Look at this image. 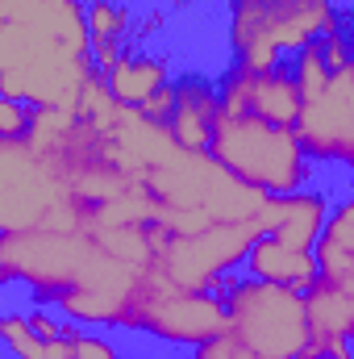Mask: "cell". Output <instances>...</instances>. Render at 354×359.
Returning <instances> with one entry per match:
<instances>
[{"label":"cell","mask_w":354,"mask_h":359,"mask_svg":"<svg viewBox=\"0 0 354 359\" xmlns=\"http://www.w3.org/2000/svg\"><path fill=\"white\" fill-rule=\"evenodd\" d=\"M263 234L259 217H246V222H213L196 234H171V243L159 251L155 268L159 276H167L179 288H192V292H225L229 284V271H238L246 264L255 238Z\"/></svg>","instance_id":"obj_6"},{"label":"cell","mask_w":354,"mask_h":359,"mask_svg":"<svg viewBox=\"0 0 354 359\" xmlns=\"http://www.w3.org/2000/svg\"><path fill=\"white\" fill-rule=\"evenodd\" d=\"M34 113H38V104L0 96V142H21L34 130Z\"/></svg>","instance_id":"obj_19"},{"label":"cell","mask_w":354,"mask_h":359,"mask_svg":"<svg viewBox=\"0 0 354 359\" xmlns=\"http://www.w3.org/2000/svg\"><path fill=\"white\" fill-rule=\"evenodd\" d=\"M67 339H71V347H76L71 359H121V347H117L108 334H100V330H92V326H80V322H71V318H67Z\"/></svg>","instance_id":"obj_18"},{"label":"cell","mask_w":354,"mask_h":359,"mask_svg":"<svg viewBox=\"0 0 354 359\" xmlns=\"http://www.w3.org/2000/svg\"><path fill=\"white\" fill-rule=\"evenodd\" d=\"M346 196H354V180H351V192H346Z\"/></svg>","instance_id":"obj_24"},{"label":"cell","mask_w":354,"mask_h":359,"mask_svg":"<svg viewBox=\"0 0 354 359\" xmlns=\"http://www.w3.org/2000/svg\"><path fill=\"white\" fill-rule=\"evenodd\" d=\"M217 117H221V88H217V80L204 76V72L176 76V113H171L167 130L179 142V151L208 155Z\"/></svg>","instance_id":"obj_11"},{"label":"cell","mask_w":354,"mask_h":359,"mask_svg":"<svg viewBox=\"0 0 354 359\" xmlns=\"http://www.w3.org/2000/svg\"><path fill=\"white\" fill-rule=\"evenodd\" d=\"M63 196H67L63 180L38 155H29L21 142H0V226L4 234L38 230Z\"/></svg>","instance_id":"obj_8"},{"label":"cell","mask_w":354,"mask_h":359,"mask_svg":"<svg viewBox=\"0 0 354 359\" xmlns=\"http://www.w3.org/2000/svg\"><path fill=\"white\" fill-rule=\"evenodd\" d=\"M121 326L150 334L155 343H167V347H204L229 330V318L217 292H192L159 271H142L129 292Z\"/></svg>","instance_id":"obj_4"},{"label":"cell","mask_w":354,"mask_h":359,"mask_svg":"<svg viewBox=\"0 0 354 359\" xmlns=\"http://www.w3.org/2000/svg\"><path fill=\"white\" fill-rule=\"evenodd\" d=\"M221 88V109L225 113H259L275 126H292L300 121V109H304V96L300 84L292 76L288 63L271 67V72H246L238 63H229L217 80Z\"/></svg>","instance_id":"obj_9"},{"label":"cell","mask_w":354,"mask_h":359,"mask_svg":"<svg viewBox=\"0 0 354 359\" xmlns=\"http://www.w3.org/2000/svg\"><path fill=\"white\" fill-rule=\"evenodd\" d=\"M121 359H134V355H121Z\"/></svg>","instance_id":"obj_26"},{"label":"cell","mask_w":354,"mask_h":359,"mask_svg":"<svg viewBox=\"0 0 354 359\" xmlns=\"http://www.w3.org/2000/svg\"><path fill=\"white\" fill-rule=\"evenodd\" d=\"M330 213H334L330 192H321V188H296V192L267 196L263 209H259V226H263V234H275L288 247L317 251Z\"/></svg>","instance_id":"obj_10"},{"label":"cell","mask_w":354,"mask_h":359,"mask_svg":"<svg viewBox=\"0 0 354 359\" xmlns=\"http://www.w3.org/2000/svg\"><path fill=\"white\" fill-rule=\"evenodd\" d=\"M300 359H334V355H317V351H304ZM342 359H354V355H342Z\"/></svg>","instance_id":"obj_23"},{"label":"cell","mask_w":354,"mask_h":359,"mask_svg":"<svg viewBox=\"0 0 354 359\" xmlns=\"http://www.w3.org/2000/svg\"><path fill=\"white\" fill-rule=\"evenodd\" d=\"M208 155L242 184L259 188L267 196L309 188L313 180V159L300 147V134L292 126H275L259 113H225L213 126Z\"/></svg>","instance_id":"obj_2"},{"label":"cell","mask_w":354,"mask_h":359,"mask_svg":"<svg viewBox=\"0 0 354 359\" xmlns=\"http://www.w3.org/2000/svg\"><path fill=\"white\" fill-rule=\"evenodd\" d=\"M246 276H259V280H271V284H288L296 292H309L317 280H321V268H317V251H300V247H288L279 243L275 234H259L246 264H242Z\"/></svg>","instance_id":"obj_12"},{"label":"cell","mask_w":354,"mask_h":359,"mask_svg":"<svg viewBox=\"0 0 354 359\" xmlns=\"http://www.w3.org/2000/svg\"><path fill=\"white\" fill-rule=\"evenodd\" d=\"M334 29H342L338 0H225L229 63L246 72H271Z\"/></svg>","instance_id":"obj_1"},{"label":"cell","mask_w":354,"mask_h":359,"mask_svg":"<svg viewBox=\"0 0 354 359\" xmlns=\"http://www.w3.org/2000/svg\"><path fill=\"white\" fill-rule=\"evenodd\" d=\"M304 305H309V347L317 343H330V339H351L354 330V292L338 280H317L309 292H304Z\"/></svg>","instance_id":"obj_15"},{"label":"cell","mask_w":354,"mask_h":359,"mask_svg":"<svg viewBox=\"0 0 354 359\" xmlns=\"http://www.w3.org/2000/svg\"><path fill=\"white\" fill-rule=\"evenodd\" d=\"M296 134L313 163H338L354 172V59L330 72L313 96H304Z\"/></svg>","instance_id":"obj_7"},{"label":"cell","mask_w":354,"mask_h":359,"mask_svg":"<svg viewBox=\"0 0 354 359\" xmlns=\"http://www.w3.org/2000/svg\"><path fill=\"white\" fill-rule=\"evenodd\" d=\"M342 29L351 34V42H354V0H346V8H342Z\"/></svg>","instance_id":"obj_22"},{"label":"cell","mask_w":354,"mask_h":359,"mask_svg":"<svg viewBox=\"0 0 354 359\" xmlns=\"http://www.w3.org/2000/svg\"><path fill=\"white\" fill-rule=\"evenodd\" d=\"M0 334H4V347H8L13 359H71L76 355V347H71L67 334H59V339L38 334L29 326L25 309H8L4 322H0Z\"/></svg>","instance_id":"obj_17"},{"label":"cell","mask_w":354,"mask_h":359,"mask_svg":"<svg viewBox=\"0 0 354 359\" xmlns=\"http://www.w3.org/2000/svg\"><path fill=\"white\" fill-rule=\"evenodd\" d=\"M317 268L325 280H338L354 292V196H342L317 243Z\"/></svg>","instance_id":"obj_16"},{"label":"cell","mask_w":354,"mask_h":359,"mask_svg":"<svg viewBox=\"0 0 354 359\" xmlns=\"http://www.w3.org/2000/svg\"><path fill=\"white\" fill-rule=\"evenodd\" d=\"M84 8H88V34H92V67L108 72L125 55V42H129L138 17L125 0H84Z\"/></svg>","instance_id":"obj_14"},{"label":"cell","mask_w":354,"mask_h":359,"mask_svg":"<svg viewBox=\"0 0 354 359\" xmlns=\"http://www.w3.org/2000/svg\"><path fill=\"white\" fill-rule=\"evenodd\" d=\"M108 92L125 104V109H138L146 96H155L159 88L171 84V59L167 55H155V50H125L108 72Z\"/></svg>","instance_id":"obj_13"},{"label":"cell","mask_w":354,"mask_h":359,"mask_svg":"<svg viewBox=\"0 0 354 359\" xmlns=\"http://www.w3.org/2000/svg\"><path fill=\"white\" fill-rule=\"evenodd\" d=\"M192 359H267V355L250 351V347L238 343L234 334H221V339H213V343H204V347H192Z\"/></svg>","instance_id":"obj_20"},{"label":"cell","mask_w":354,"mask_h":359,"mask_svg":"<svg viewBox=\"0 0 354 359\" xmlns=\"http://www.w3.org/2000/svg\"><path fill=\"white\" fill-rule=\"evenodd\" d=\"M221 301H225V318H229L225 334H234L250 351H259L267 359H300L309 351L313 330H309L304 292L246 276V271L242 276L229 271Z\"/></svg>","instance_id":"obj_3"},{"label":"cell","mask_w":354,"mask_h":359,"mask_svg":"<svg viewBox=\"0 0 354 359\" xmlns=\"http://www.w3.org/2000/svg\"><path fill=\"white\" fill-rule=\"evenodd\" d=\"M138 113H142L146 121H155V126H167L171 113H176V80H171L167 88H159L155 96H146V100L138 104Z\"/></svg>","instance_id":"obj_21"},{"label":"cell","mask_w":354,"mask_h":359,"mask_svg":"<svg viewBox=\"0 0 354 359\" xmlns=\"http://www.w3.org/2000/svg\"><path fill=\"white\" fill-rule=\"evenodd\" d=\"M100 255L92 234L67 230H13L0 238V280L25 284L34 301H55L71 284L84 280Z\"/></svg>","instance_id":"obj_5"},{"label":"cell","mask_w":354,"mask_h":359,"mask_svg":"<svg viewBox=\"0 0 354 359\" xmlns=\"http://www.w3.org/2000/svg\"><path fill=\"white\" fill-rule=\"evenodd\" d=\"M351 343H354V330H351Z\"/></svg>","instance_id":"obj_25"}]
</instances>
